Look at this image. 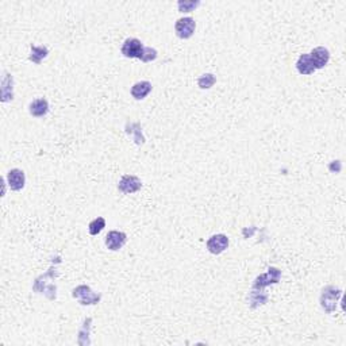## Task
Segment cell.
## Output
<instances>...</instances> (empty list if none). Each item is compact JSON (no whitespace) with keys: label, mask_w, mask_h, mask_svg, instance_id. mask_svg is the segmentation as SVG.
I'll use <instances>...</instances> for the list:
<instances>
[{"label":"cell","mask_w":346,"mask_h":346,"mask_svg":"<svg viewBox=\"0 0 346 346\" xmlns=\"http://www.w3.org/2000/svg\"><path fill=\"white\" fill-rule=\"evenodd\" d=\"M342 296V291L338 290L335 287H326L323 291H322L321 295V304L322 308L325 310L327 314H331L335 311V307H337L338 299Z\"/></svg>","instance_id":"obj_1"},{"label":"cell","mask_w":346,"mask_h":346,"mask_svg":"<svg viewBox=\"0 0 346 346\" xmlns=\"http://www.w3.org/2000/svg\"><path fill=\"white\" fill-rule=\"evenodd\" d=\"M73 298L79 299L83 306H91V304H96L100 302L101 295L100 294H95L88 285H79L77 288L73 290Z\"/></svg>","instance_id":"obj_2"},{"label":"cell","mask_w":346,"mask_h":346,"mask_svg":"<svg viewBox=\"0 0 346 346\" xmlns=\"http://www.w3.org/2000/svg\"><path fill=\"white\" fill-rule=\"evenodd\" d=\"M195 29H196V22L192 19V18H180L176 22L175 25V30H176V34H178L179 38L182 39H188L191 38L195 33Z\"/></svg>","instance_id":"obj_3"},{"label":"cell","mask_w":346,"mask_h":346,"mask_svg":"<svg viewBox=\"0 0 346 346\" xmlns=\"http://www.w3.org/2000/svg\"><path fill=\"white\" fill-rule=\"evenodd\" d=\"M144 49V43L140 39L127 38L122 45V54L127 59H141Z\"/></svg>","instance_id":"obj_4"},{"label":"cell","mask_w":346,"mask_h":346,"mask_svg":"<svg viewBox=\"0 0 346 346\" xmlns=\"http://www.w3.org/2000/svg\"><path fill=\"white\" fill-rule=\"evenodd\" d=\"M142 182L137 176L133 175H125L118 184V190L123 194H134L137 191L141 190Z\"/></svg>","instance_id":"obj_5"},{"label":"cell","mask_w":346,"mask_h":346,"mask_svg":"<svg viewBox=\"0 0 346 346\" xmlns=\"http://www.w3.org/2000/svg\"><path fill=\"white\" fill-rule=\"evenodd\" d=\"M228 238L224 234H215L207 241V249L212 254H220L227 249Z\"/></svg>","instance_id":"obj_6"},{"label":"cell","mask_w":346,"mask_h":346,"mask_svg":"<svg viewBox=\"0 0 346 346\" xmlns=\"http://www.w3.org/2000/svg\"><path fill=\"white\" fill-rule=\"evenodd\" d=\"M127 236L123 232H117L112 230L106 236V246L110 250L115 252V250L122 249L123 245L126 244Z\"/></svg>","instance_id":"obj_7"},{"label":"cell","mask_w":346,"mask_h":346,"mask_svg":"<svg viewBox=\"0 0 346 346\" xmlns=\"http://www.w3.org/2000/svg\"><path fill=\"white\" fill-rule=\"evenodd\" d=\"M310 59L313 61L314 68H315V71H317V69H321V68H323L326 64L329 63L330 53L329 50L323 46L315 47V49L310 53Z\"/></svg>","instance_id":"obj_8"},{"label":"cell","mask_w":346,"mask_h":346,"mask_svg":"<svg viewBox=\"0 0 346 346\" xmlns=\"http://www.w3.org/2000/svg\"><path fill=\"white\" fill-rule=\"evenodd\" d=\"M7 182H9L10 188L13 191H21L23 190L26 183L25 172L21 169H11L7 173Z\"/></svg>","instance_id":"obj_9"},{"label":"cell","mask_w":346,"mask_h":346,"mask_svg":"<svg viewBox=\"0 0 346 346\" xmlns=\"http://www.w3.org/2000/svg\"><path fill=\"white\" fill-rule=\"evenodd\" d=\"M47 111H49V103L45 97H39L30 103L29 112L35 118H42L47 114Z\"/></svg>","instance_id":"obj_10"},{"label":"cell","mask_w":346,"mask_h":346,"mask_svg":"<svg viewBox=\"0 0 346 346\" xmlns=\"http://www.w3.org/2000/svg\"><path fill=\"white\" fill-rule=\"evenodd\" d=\"M152 91V84L149 81H138L131 87V96L137 100H142Z\"/></svg>","instance_id":"obj_11"},{"label":"cell","mask_w":346,"mask_h":346,"mask_svg":"<svg viewBox=\"0 0 346 346\" xmlns=\"http://www.w3.org/2000/svg\"><path fill=\"white\" fill-rule=\"evenodd\" d=\"M13 84V76L9 75L7 72H5V77H3V81H2V101H3V103H6V101L9 100H13L14 99Z\"/></svg>","instance_id":"obj_12"},{"label":"cell","mask_w":346,"mask_h":346,"mask_svg":"<svg viewBox=\"0 0 346 346\" xmlns=\"http://www.w3.org/2000/svg\"><path fill=\"white\" fill-rule=\"evenodd\" d=\"M296 69L300 75H313L315 72V68L313 65V61L310 59V54H302L296 63Z\"/></svg>","instance_id":"obj_13"},{"label":"cell","mask_w":346,"mask_h":346,"mask_svg":"<svg viewBox=\"0 0 346 346\" xmlns=\"http://www.w3.org/2000/svg\"><path fill=\"white\" fill-rule=\"evenodd\" d=\"M30 47H31V54H30L29 60L33 61L34 64H37V65L42 63V60L46 59L47 54H49V49L46 46H37V45L31 43Z\"/></svg>","instance_id":"obj_14"},{"label":"cell","mask_w":346,"mask_h":346,"mask_svg":"<svg viewBox=\"0 0 346 346\" xmlns=\"http://www.w3.org/2000/svg\"><path fill=\"white\" fill-rule=\"evenodd\" d=\"M127 134H134V141L138 145L145 144V138L142 135V129L138 123H127L126 125Z\"/></svg>","instance_id":"obj_15"},{"label":"cell","mask_w":346,"mask_h":346,"mask_svg":"<svg viewBox=\"0 0 346 346\" xmlns=\"http://www.w3.org/2000/svg\"><path fill=\"white\" fill-rule=\"evenodd\" d=\"M104 227H106V219L99 216V218L93 219L92 222L88 224V232L91 236H97L99 233H101V230Z\"/></svg>","instance_id":"obj_16"},{"label":"cell","mask_w":346,"mask_h":346,"mask_svg":"<svg viewBox=\"0 0 346 346\" xmlns=\"http://www.w3.org/2000/svg\"><path fill=\"white\" fill-rule=\"evenodd\" d=\"M215 81H216V79L212 73H206V75H203V76L199 77L198 85L202 89H208V88H211L212 85L215 84Z\"/></svg>","instance_id":"obj_17"},{"label":"cell","mask_w":346,"mask_h":346,"mask_svg":"<svg viewBox=\"0 0 346 346\" xmlns=\"http://www.w3.org/2000/svg\"><path fill=\"white\" fill-rule=\"evenodd\" d=\"M199 5H200L199 0H196V2H195V0H180L178 3V7L182 13H191V11H194Z\"/></svg>","instance_id":"obj_18"},{"label":"cell","mask_w":346,"mask_h":346,"mask_svg":"<svg viewBox=\"0 0 346 346\" xmlns=\"http://www.w3.org/2000/svg\"><path fill=\"white\" fill-rule=\"evenodd\" d=\"M157 55H158V53H157L156 49L145 46L144 53H142V55H141L140 60L141 61H144V63H150V61H154V60L157 59Z\"/></svg>","instance_id":"obj_19"}]
</instances>
